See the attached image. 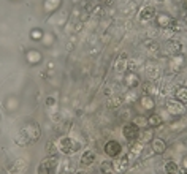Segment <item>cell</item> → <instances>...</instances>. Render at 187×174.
<instances>
[{"label":"cell","mask_w":187,"mask_h":174,"mask_svg":"<svg viewBox=\"0 0 187 174\" xmlns=\"http://www.w3.org/2000/svg\"><path fill=\"white\" fill-rule=\"evenodd\" d=\"M81 174H84V173H81Z\"/></svg>","instance_id":"obj_1"}]
</instances>
